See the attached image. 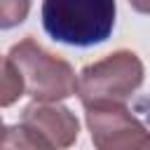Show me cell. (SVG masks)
<instances>
[{"instance_id": "6da1fadb", "label": "cell", "mask_w": 150, "mask_h": 150, "mask_svg": "<svg viewBox=\"0 0 150 150\" xmlns=\"http://www.w3.org/2000/svg\"><path fill=\"white\" fill-rule=\"evenodd\" d=\"M42 26L70 47L101 45L115 28V0H45Z\"/></svg>"}, {"instance_id": "7a4b0ae2", "label": "cell", "mask_w": 150, "mask_h": 150, "mask_svg": "<svg viewBox=\"0 0 150 150\" xmlns=\"http://www.w3.org/2000/svg\"><path fill=\"white\" fill-rule=\"evenodd\" d=\"M7 59L16 66L23 80V89L35 98V103L61 101L77 94L80 80L75 77L70 63L42 49L33 38H23L21 42H16L7 52Z\"/></svg>"}, {"instance_id": "3957f363", "label": "cell", "mask_w": 150, "mask_h": 150, "mask_svg": "<svg viewBox=\"0 0 150 150\" xmlns=\"http://www.w3.org/2000/svg\"><path fill=\"white\" fill-rule=\"evenodd\" d=\"M143 84V63L134 52L120 49L80 73L77 96L82 105L124 103Z\"/></svg>"}, {"instance_id": "277c9868", "label": "cell", "mask_w": 150, "mask_h": 150, "mask_svg": "<svg viewBox=\"0 0 150 150\" xmlns=\"http://www.w3.org/2000/svg\"><path fill=\"white\" fill-rule=\"evenodd\" d=\"M84 115L96 150H150V131L124 103H91Z\"/></svg>"}, {"instance_id": "5b68a950", "label": "cell", "mask_w": 150, "mask_h": 150, "mask_svg": "<svg viewBox=\"0 0 150 150\" xmlns=\"http://www.w3.org/2000/svg\"><path fill=\"white\" fill-rule=\"evenodd\" d=\"M21 122H26V124L35 127L38 131H42L59 150L70 148L77 141V131H80V124H77L75 115L63 105L30 103L23 110Z\"/></svg>"}, {"instance_id": "8992f818", "label": "cell", "mask_w": 150, "mask_h": 150, "mask_svg": "<svg viewBox=\"0 0 150 150\" xmlns=\"http://www.w3.org/2000/svg\"><path fill=\"white\" fill-rule=\"evenodd\" d=\"M2 150H59V148L35 127L19 122L7 124L2 129Z\"/></svg>"}, {"instance_id": "52a82bcc", "label": "cell", "mask_w": 150, "mask_h": 150, "mask_svg": "<svg viewBox=\"0 0 150 150\" xmlns=\"http://www.w3.org/2000/svg\"><path fill=\"white\" fill-rule=\"evenodd\" d=\"M21 94H26L23 80H21L16 66L5 56V59H2V96H0V103L7 108V105H12Z\"/></svg>"}, {"instance_id": "ba28073f", "label": "cell", "mask_w": 150, "mask_h": 150, "mask_svg": "<svg viewBox=\"0 0 150 150\" xmlns=\"http://www.w3.org/2000/svg\"><path fill=\"white\" fill-rule=\"evenodd\" d=\"M30 9V0H0V26L12 28L26 19Z\"/></svg>"}, {"instance_id": "9c48e42d", "label": "cell", "mask_w": 150, "mask_h": 150, "mask_svg": "<svg viewBox=\"0 0 150 150\" xmlns=\"http://www.w3.org/2000/svg\"><path fill=\"white\" fill-rule=\"evenodd\" d=\"M136 12H141V14H150V0H127Z\"/></svg>"}]
</instances>
